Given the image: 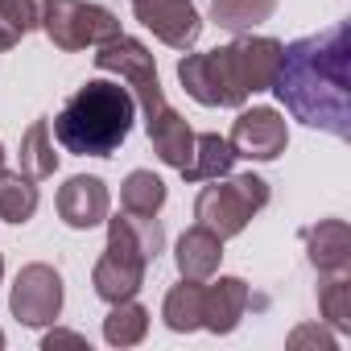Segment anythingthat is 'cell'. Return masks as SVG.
I'll use <instances>...</instances> for the list:
<instances>
[{
    "instance_id": "obj_11",
    "label": "cell",
    "mask_w": 351,
    "mask_h": 351,
    "mask_svg": "<svg viewBox=\"0 0 351 351\" xmlns=\"http://www.w3.org/2000/svg\"><path fill=\"white\" fill-rule=\"evenodd\" d=\"M108 207H112L108 186L99 178H91V173H75V178H66V186L58 191V215L75 232H87V228L104 223Z\"/></svg>"
},
{
    "instance_id": "obj_5",
    "label": "cell",
    "mask_w": 351,
    "mask_h": 351,
    "mask_svg": "<svg viewBox=\"0 0 351 351\" xmlns=\"http://www.w3.org/2000/svg\"><path fill=\"white\" fill-rule=\"evenodd\" d=\"M165 236L157 215H136L124 211L116 219H108V248L91 273V285L104 302H124L136 298V289L145 285V265L157 261Z\"/></svg>"
},
{
    "instance_id": "obj_12",
    "label": "cell",
    "mask_w": 351,
    "mask_h": 351,
    "mask_svg": "<svg viewBox=\"0 0 351 351\" xmlns=\"http://www.w3.org/2000/svg\"><path fill=\"white\" fill-rule=\"evenodd\" d=\"M248 310V281L219 277L215 285H203V326L215 335H232Z\"/></svg>"
},
{
    "instance_id": "obj_3",
    "label": "cell",
    "mask_w": 351,
    "mask_h": 351,
    "mask_svg": "<svg viewBox=\"0 0 351 351\" xmlns=\"http://www.w3.org/2000/svg\"><path fill=\"white\" fill-rule=\"evenodd\" d=\"M95 66L108 71V75H120L128 87H132V99L141 104L145 112V132L157 149V157L173 169H186L191 157H195V132L186 124V116H178L169 104H165V91H161V79H157V62L149 54L145 42L136 38H112L104 46H95Z\"/></svg>"
},
{
    "instance_id": "obj_2",
    "label": "cell",
    "mask_w": 351,
    "mask_h": 351,
    "mask_svg": "<svg viewBox=\"0 0 351 351\" xmlns=\"http://www.w3.org/2000/svg\"><path fill=\"white\" fill-rule=\"evenodd\" d=\"M281 66V42L240 34L232 46L186 54L178 62L182 91L203 108H240L252 91H269Z\"/></svg>"
},
{
    "instance_id": "obj_17",
    "label": "cell",
    "mask_w": 351,
    "mask_h": 351,
    "mask_svg": "<svg viewBox=\"0 0 351 351\" xmlns=\"http://www.w3.org/2000/svg\"><path fill=\"white\" fill-rule=\"evenodd\" d=\"M161 318H165L169 330H178V335L199 330V326H203V285L182 277V285H173V289L165 293Z\"/></svg>"
},
{
    "instance_id": "obj_21",
    "label": "cell",
    "mask_w": 351,
    "mask_h": 351,
    "mask_svg": "<svg viewBox=\"0 0 351 351\" xmlns=\"http://www.w3.org/2000/svg\"><path fill=\"white\" fill-rule=\"evenodd\" d=\"M120 203H124V211L157 215L161 203H165V182L157 178L153 169H132L124 178V186H120Z\"/></svg>"
},
{
    "instance_id": "obj_25",
    "label": "cell",
    "mask_w": 351,
    "mask_h": 351,
    "mask_svg": "<svg viewBox=\"0 0 351 351\" xmlns=\"http://www.w3.org/2000/svg\"><path fill=\"white\" fill-rule=\"evenodd\" d=\"M42 347H46V351H54V347H79V351H87V339L75 335V330H50V335L42 339Z\"/></svg>"
},
{
    "instance_id": "obj_18",
    "label": "cell",
    "mask_w": 351,
    "mask_h": 351,
    "mask_svg": "<svg viewBox=\"0 0 351 351\" xmlns=\"http://www.w3.org/2000/svg\"><path fill=\"white\" fill-rule=\"evenodd\" d=\"M38 211V186L21 169H0V219L29 223Z\"/></svg>"
},
{
    "instance_id": "obj_14",
    "label": "cell",
    "mask_w": 351,
    "mask_h": 351,
    "mask_svg": "<svg viewBox=\"0 0 351 351\" xmlns=\"http://www.w3.org/2000/svg\"><path fill=\"white\" fill-rule=\"evenodd\" d=\"M306 252L318 273H347L351 265V232L343 219H322L306 232Z\"/></svg>"
},
{
    "instance_id": "obj_4",
    "label": "cell",
    "mask_w": 351,
    "mask_h": 351,
    "mask_svg": "<svg viewBox=\"0 0 351 351\" xmlns=\"http://www.w3.org/2000/svg\"><path fill=\"white\" fill-rule=\"evenodd\" d=\"M132 112L136 99L128 87L112 79H91L54 116V136L75 157H112L132 128Z\"/></svg>"
},
{
    "instance_id": "obj_24",
    "label": "cell",
    "mask_w": 351,
    "mask_h": 351,
    "mask_svg": "<svg viewBox=\"0 0 351 351\" xmlns=\"http://www.w3.org/2000/svg\"><path fill=\"white\" fill-rule=\"evenodd\" d=\"M306 343H314V347H322V351H335V335L322 330V326H302V330L289 335V347H293V351L306 347Z\"/></svg>"
},
{
    "instance_id": "obj_26",
    "label": "cell",
    "mask_w": 351,
    "mask_h": 351,
    "mask_svg": "<svg viewBox=\"0 0 351 351\" xmlns=\"http://www.w3.org/2000/svg\"><path fill=\"white\" fill-rule=\"evenodd\" d=\"M0 169H5V145H0Z\"/></svg>"
},
{
    "instance_id": "obj_20",
    "label": "cell",
    "mask_w": 351,
    "mask_h": 351,
    "mask_svg": "<svg viewBox=\"0 0 351 351\" xmlns=\"http://www.w3.org/2000/svg\"><path fill=\"white\" fill-rule=\"evenodd\" d=\"M145 330H149V310L141 302H132V298L112 302V314L104 318V339L112 347H132L145 339Z\"/></svg>"
},
{
    "instance_id": "obj_28",
    "label": "cell",
    "mask_w": 351,
    "mask_h": 351,
    "mask_svg": "<svg viewBox=\"0 0 351 351\" xmlns=\"http://www.w3.org/2000/svg\"><path fill=\"white\" fill-rule=\"evenodd\" d=\"M0 347H5V330H0Z\"/></svg>"
},
{
    "instance_id": "obj_16",
    "label": "cell",
    "mask_w": 351,
    "mask_h": 351,
    "mask_svg": "<svg viewBox=\"0 0 351 351\" xmlns=\"http://www.w3.org/2000/svg\"><path fill=\"white\" fill-rule=\"evenodd\" d=\"M54 169H58V153H54L50 120H34L21 136V173L42 182V178H54Z\"/></svg>"
},
{
    "instance_id": "obj_8",
    "label": "cell",
    "mask_w": 351,
    "mask_h": 351,
    "mask_svg": "<svg viewBox=\"0 0 351 351\" xmlns=\"http://www.w3.org/2000/svg\"><path fill=\"white\" fill-rule=\"evenodd\" d=\"M9 306L25 326H50L62 314V277L50 265H25L13 281Z\"/></svg>"
},
{
    "instance_id": "obj_1",
    "label": "cell",
    "mask_w": 351,
    "mask_h": 351,
    "mask_svg": "<svg viewBox=\"0 0 351 351\" xmlns=\"http://www.w3.org/2000/svg\"><path fill=\"white\" fill-rule=\"evenodd\" d=\"M351 34L347 25H326L322 34L298 38L281 46V66L273 79L277 99L285 112L310 128H322L339 141L351 136Z\"/></svg>"
},
{
    "instance_id": "obj_22",
    "label": "cell",
    "mask_w": 351,
    "mask_h": 351,
    "mask_svg": "<svg viewBox=\"0 0 351 351\" xmlns=\"http://www.w3.org/2000/svg\"><path fill=\"white\" fill-rule=\"evenodd\" d=\"M318 306L335 330H351V281H347V273H326V281L318 285Z\"/></svg>"
},
{
    "instance_id": "obj_19",
    "label": "cell",
    "mask_w": 351,
    "mask_h": 351,
    "mask_svg": "<svg viewBox=\"0 0 351 351\" xmlns=\"http://www.w3.org/2000/svg\"><path fill=\"white\" fill-rule=\"evenodd\" d=\"M277 13V0H211V21L228 34H248Z\"/></svg>"
},
{
    "instance_id": "obj_9",
    "label": "cell",
    "mask_w": 351,
    "mask_h": 351,
    "mask_svg": "<svg viewBox=\"0 0 351 351\" xmlns=\"http://www.w3.org/2000/svg\"><path fill=\"white\" fill-rule=\"evenodd\" d=\"M128 5H132L136 21L145 29H153V38H161L173 50H191L203 34L199 9L191 0H128Z\"/></svg>"
},
{
    "instance_id": "obj_27",
    "label": "cell",
    "mask_w": 351,
    "mask_h": 351,
    "mask_svg": "<svg viewBox=\"0 0 351 351\" xmlns=\"http://www.w3.org/2000/svg\"><path fill=\"white\" fill-rule=\"evenodd\" d=\"M0 277H5V256H0Z\"/></svg>"
},
{
    "instance_id": "obj_7",
    "label": "cell",
    "mask_w": 351,
    "mask_h": 351,
    "mask_svg": "<svg viewBox=\"0 0 351 351\" xmlns=\"http://www.w3.org/2000/svg\"><path fill=\"white\" fill-rule=\"evenodd\" d=\"M269 203V182L256 178V173H240L232 182H219L215 186H203L199 203H195V219L203 228H211L219 240H232L248 228V219Z\"/></svg>"
},
{
    "instance_id": "obj_23",
    "label": "cell",
    "mask_w": 351,
    "mask_h": 351,
    "mask_svg": "<svg viewBox=\"0 0 351 351\" xmlns=\"http://www.w3.org/2000/svg\"><path fill=\"white\" fill-rule=\"evenodd\" d=\"M38 5L42 0H0V21H9L21 34H29L38 25Z\"/></svg>"
},
{
    "instance_id": "obj_10",
    "label": "cell",
    "mask_w": 351,
    "mask_h": 351,
    "mask_svg": "<svg viewBox=\"0 0 351 351\" xmlns=\"http://www.w3.org/2000/svg\"><path fill=\"white\" fill-rule=\"evenodd\" d=\"M228 145L236 149V157H248V161H273V157L285 153V145H289V128H285V120H281L273 108H248V112L236 116Z\"/></svg>"
},
{
    "instance_id": "obj_13",
    "label": "cell",
    "mask_w": 351,
    "mask_h": 351,
    "mask_svg": "<svg viewBox=\"0 0 351 351\" xmlns=\"http://www.w3.org/2000/svg\"><path fill=\"white\" fill-rule=\"evenodd\" d=\"M173 261H178V273H182L186 281H211L215 269H219V261H223V240H219L211 228L195 223V228L182 232Z\"/></svg>"
},
{
    "instance_id": "obj_6",
    "label": "cell",
    "mask_w": 351,
    "mask_h": 351,
    "mask_svg": "<svg viewBox=\"0 0 351 351\" xmlns=\"http://www.w3.org/2000/svg\"><path fill=\"white\" fill-rule=\"evenodd\" d=\"M38 25L66 54L120 38L116 13L104 9V5H87V0H42V5H38Z\"/></svg>"
},
{
    "instance_id": "obj_15",
    "label": "cell",
    "mask_w": 351,
    "mask_h": 351,
    "mask_svg": "<svg viewBox=\"0 0 351 351\" xmlns=\"http://www.w3.org/2000/svg\"><path fill=\"white\" fill-rule=\"evenodd\" d=\"M232 165H236V149L219 132H203V136H195V157L182 169V178L186 182H215V178H228Z\"/></svg>"
}]
</instances>
